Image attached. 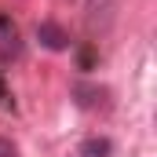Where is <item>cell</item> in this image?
Segmentation results:
<instances>
[{
	"label": "cell",
	"instance_id": "obj_4",
	"mask_svg": "<svg viewBox=\"0 0 157 157\" xmlns=\"http://www.w3.org/2000/svg\"><path fill=\"white\" fill-rule=\"evenodd\" d=\"M73 95H77V102L84 110H99V106L106 110V106H110V91H106V88H84V84H80V88H73Z\"/></svg>",
	"mask_w": 157,
	"mask_h": 157
},
{
	"label": "cell",
	"instance_id": "obj_1",
	"mask_svg": "<svg viewBox=\"0 0 157 157\" xmlns=\"http://www.w3.org/2000/svg\"><path fill=\"white\" fill-rule=\"evenodd\" d=\"M121 7H124V0H84V26H88L91 44H99L113 33Z\"/></svg>",
	"mask_w": 157,
	"mask_h": 157
},
{
	"label": "cell",
	"instance_id": "obj_3",
	"mask_svg": "<svg viewBox=\"0 0 157 157\" xmlns=\"http://www.w3.org/2000/svg\"><path fill=\"white\" fill-rule=\"evenodd\" d=\"M37 37L44 48H51V51H62L66 44H70V37H66V29L59 26V22H40L37 26Z\"/></svg>",
	"mask_w": 157,
	"mask_h": 157
},
{
	"label": "cell",
	"instance_id": "obj_6",
	"mask_svg": "<svg viewBox=\"0 0 157 157\" xmlns=\"http://www.w3.org/2000/svg\"><path fill=\"white\" fill-rule=\"evenodd\" d=\"M0 157H22V154H18V146H15L11 139H4V135H0Z\"/></svg>",
	"mask_w": 157,
	"mask_h": 157
},
{
	"label": "cell",
	"instance_id": "obj_7",
	"mask_svg": "<svg viewBox=\"0 0 157 157\" xmlns=\"http://www.w3.org/2000/svg\"><path fill=\"white\" fill-rule=\"evenodd\" d=\"M0 106H7V88H4V73H0Z\"/></svg>",
	"mask_w": 157,
	"mask_h": 157
},
{
	"label": "cell",
	"instance_id": "obj_5",
	"mask_svg": "<svg viewBox=\"0 0 157 157\" xmlns=\"http://www.w3.org/2000/svg\"><path fill=\"white\" fill-rule=\"evenodd\" d=\"M110 154H113V143L106 135H91L80 143V157H110Z\"/></svg>",
	"mask_w": 157,
	"mask_h": 157
},
{
	"label": "cell",
	"instance_id": "obj_2",
	"mask_svg": "<svg viewBox=\"0 0 157 157\" xmlns=\"http://www.w3.org/2000/svg\"><path fill=\"white\" fill-rule=\"evenodd\" d=\"M22 51H26V48H22V33H18V26L0 11V62L11 66V62L22 59Z\"/></svg>",
	"mask_w": 157,
	"mask_h": 157
}]
</instances>
